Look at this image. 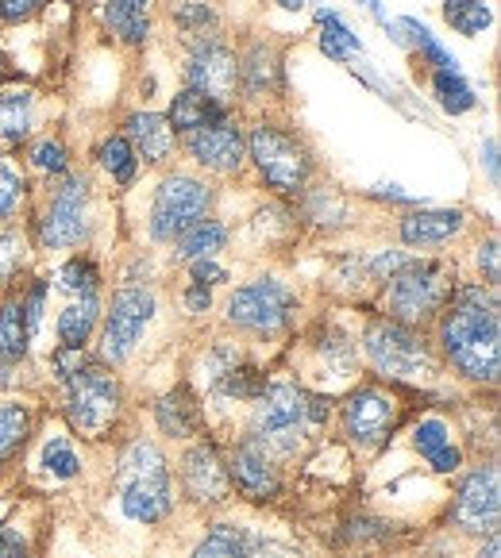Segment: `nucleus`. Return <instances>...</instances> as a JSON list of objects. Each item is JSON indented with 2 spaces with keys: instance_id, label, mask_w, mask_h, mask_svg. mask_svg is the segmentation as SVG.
Listing matches in <instances>:
<instances>
[{
  "instance_id": "1",
  "label": "nucleus",
  "mask_w": 501,
  "mask_h": 558,
  "mask_svg": "<svg viewBox=\"0 0 501 558\" xmlns=\"http://www.w3.org/2000/svg\"><path fill=\"white\" fill-rule=\"evenodd\" d=\"M440 339H444L448 359L455 362L460 374L475 381H498L501 324L493 296H486L482 289H460L444 316Z\"/></svg>"
},
{
  "instance_id": "2",
  "label": "nucleus",
  "mask_w": 501,
  "mask_h": 558,
  "mask_svg": "<svg viewBox=\"0 0 501 558\" xmlns=\"http://www.w3.org/2000/svg\"><path fill=\"white\" fill-rule=\"evenodd\" d=\"M324 420H329V401L324 397L305 393V389L289 386V381L266 386L255 409V439L251 444L263 454H294L301 447L305 432L324 424Z\"/></svg>"
},
{
  "instance_id": "3",
  "label": "nucleus",
  "mask_w": 501,
  "mask_h": 558,
  "mask_svg": "<svg viewBox=\"0 0 501 558\" xmlns=\"http://www.w3.org/2000/svg\"><path fill=\"white\" fill-rule=\"evenodd\" d=\"M120 505L128 512V520H140V524H158V520L170 517L174 497H170V470L166 459L155 444H132L120 459Z\"/></svg>"
},
{
  "instance_id": "4",
  "label": "nucleus",
  "mask_w": 501,
  "mask_h": 558,
  "mask_svg": "<svg viewBox=\"0 0 501 558\" xmlns=\"http://www.w3.org/2000/svg\"><path fill=\"white\" fill-rule=\"evenodd\" d=\"M455 293V270L444 263H402L390 274L386 308L397 324L413 328L425 324L432 313H440L448 296Z\"/></svg>"
},
{
  "instance_id": "5",
  "label": "nucleus",
  "mask_w": 501,
  "mask_h": 558,
  "mask_svg": "<svg viewBox=\"0 0 501 558\" xmlns=\"http://www.w3.org/2000/svg\"><path fill=\"white\" fill-rule=\"evenodd\" d=\"M370 362L379 366V374L397 381H432L436 378V359L413 328L397 320H374L362 336Z\"/></svg>"
},
{
  "instance_id": "6",
  "label": "nucleus",
  "mask_w": 501,
  "mask_h": 558,
  "mask_svg": "<svg viewBox=\"0 0 501 558\" xmlns=\"http://www.w3.org/2000/svg\"><path fill=\"white\" fill-rule=\"evenodd\" d=\"M120 412V386H116L112 369L100 362H82L70 374V420L82 436H105L108 424Z\"/></svg>"
},
{
  "instance_id": "7",
  "label": "nucleus",
  "mask_w": 501,
  "mask_h": 558,
  "mask_svg": "<svg viewBox=\"0 0 501 558\" xmlns=\"http://www.w3.org/2000/svg\"><path fill=\"white\" fill-rule=\"evenodd\" d=\"M208 205H213V193H208L205 181L186 178V173H174L158 185L155 208H151V235L158 243H170V239L186 235L193 223L205 220Z\"/></svg>"
},
{
  "instance_id": "8",
  "label": "nucleus",
  "mask_w": 501,
  "mask_h": 558,
  "mask_svg": "<svg viewBox=\"0 0 501 558\" xmlns=\"http://www.w3.org/2000/svg\"><path fill=\"white\" fill-rule=\"evenodd\" d=\"M247 150H251V158H255L259 173H263L274 190H282V193L301 190L305 178H309V170H312V162H309V155H305L301 143L289 140L286 132H278V128H271V123H259L255 132H251Z\"/></svg>"
},
{
  "instance_id": "9",
  "label": "nucleus",
  "mask_w": 501,
  "mask_h": 558,
  "mask_svg": "<svg viewBox=\"0 0 501 558\" xmlns=\"http://www.w3.org/2000/svg\"><path fill=\"white\" fill-rule=\"evenodd\" d=\"M297 308V296L289 293L282 281H251V286L236 289L228 301V320L236 328L259 331V336H271L289 324Z\"/></svg>"
},
{
  "instance_id": "10",
  "label": "nucleus",
  "mask_w": 501,
  "mask_h": 558,
  "mask_svg": "<svg viewBox=\"0 0 501 558\" xmlns=\"http://www.w3.org/2000/svg\"><path fill=\"white\" fill-rule=\"evenodd\" d=\"M155 316V296L147 289H120L108 304V320H105V359L108 362H123L135 351L143 328Z\"/></svg>"
},
{
  "instance_id": "11",
  "label": "nucleus",
  "mask_w": 501,
  "mask_h": 558,
  "mask_svg": "<svg viewBox=\"0 0 501 558\" xmlns=\"http://www.w3.org/2000/svg\"><path fill=\"white\" fill-rule=\"evenodd\" d=\"M90 235V181L67 178L39 223L43 246H77Z\"/></svg>"
},
{
  "instance_id": "12",
  "label": "nucleus",
  "mask_w": 501,
  "mask_h": 558,
  "mask_svg": "<svg viewBox=\"0 0 501 558\" xmlns=\"http://www.w3.org/2000/svg\"><path fill=\"white\" fill-rule=\"evenodd\" d=\"M452 517H455V524H460L463 532H498V517H501L498 470H493V466L475 470V474L460 485Z\"/></svg>"
},
{
  "instance_id": "13",
  "label": "nucleus",
  "mask_w": 501,
  "mask_h": 558,
  "mask_svg": "<svg viewBox=\"0 0 501 558\" xmlns=\"http://www.w3.org/2000/svg\"><path fill=\"white\" fill-rule=\"evenodd\" d=\"M347 436L359 447H379L397 424V401L382 389H359L344 409Z\"/></svg>"
},
{
  "instance_id": "14",
  "label": "nucleus",
  "mask_w": 501,
  "mask_h": 558,
  "mask_svg": "<svg viewBox=\"0 0 501 558\" xmlns=\"http://www.w3.org/2000/svg\"><path fill=\"white\" fill-rule=\"evenodd\" d=\"M186 77H190V89L205 93V97H213L224 105L239 82V62L224 43H201V47L193 50Z\"/></svg>"
},
{
  "instance_id": "15",
  "label": "nucleus",
  "mask_w": 501,
  "mask_h": 558,
  "mask_svg": "<svg viewBox=\"0 0 501 558\" xmlns=\"http://www.w3.org/2000/svg\"><path fill=\"white\" fill-rule=\"evenodd\" d=\"M181 485H186V493L198 505H216L228 497V466L220 462L213 444H198L186 451V459H181Z\"/></svg>"
},
{
  "instance_id": "16",
  "label": "nucleus",
  "mask_w": 501,
  "mask_h": 558,
  "mask_svg": "<svg viewBox=\"0 0 501 558\" xmlns=\"http://www.w3.org/2000/svg\"><path fill=\"white\" fill-rule=\"evenodd\" d=\"M228 482H236V489L251 501H274L282 489V477L274 470L271 454L259 451L251 439L231 454V466H228Z\"/></svg>"
},
{
  "instance_id": "17",
  "label": "nucleus",
  "mask_w": 501,
  "mask_h": 558,
  "mask_svg": "<svg viewBox=\"0 0 501 558\" xmlns=\"http://www.w3.org/2000/svg\"><path fill=\"white\" fill-rule=\"evenodd\" d=\"M186 143H190V155L216 173H231L243 166V140H239V132L231 123L198 128V132L186 135Z\"/></svg>"
},
{
  "instance_id": "18",
  "label": "nucleus",
  "mask_w": 501,
  "mask_h": 558,
  "mask_svg": "<svg viewBox=\"0 0 501 558\" xmlns=\"http://www.w3.org/2000/svg\"><path fill=\"white\" fill-rule=\"evenodd\" d=\"M123 140L132 143L135 155H143L147 162H166L174 150V128L166 116H155V112H140L128 120V135Z\"/></svg>"
},
{
  "instance_id": "19",
  "label": "nucleus",
  "mask_w": 501,
  "mask_h": 558,
  "mask_svg": "<svg viewBox=\"0 0 501 558\" xmlns=\"http://www.w3.org/2000/svg\"><path fill=\"white\" fill-rule=\"evenodd\" d=\"M170 128L174 132H198V128H213V123H228V112H224V105L220 100H213V97H205V93H198V89H186V93H178L174 97V105H170Z\"/></svg>"
},
{
  "instance_id": "20",
  "label": "nucleus",
  "mask_w": 501,
  "mask_h": 558,
  "mask_svg": "<svg viewBox=\"0 0 501 558\" xmlns=\"http://www.w3.org/2000/svg\"><path fill=\"white\" fill-rule=\"evenodd\" d=\"M155 416L166 436L181 439V436H193V432L201 427V404H198V397L190 393V386H178L158 401Z\"/></svg>"
},
{
  "instance_id": "21",
  "label": "nucleus",
  "mask_w": 501,
  "mask_h": 558,
  "mask_svg": "<svg viewBox=\"0 0 501 558\" xmlns=\"http://www.w3.org/2000/svg\"><path fill=\"white\" fill-rule=\"evenodd\" d=\"M463 213H413L402 220V239L409 246H436L460 235Z\"/></svg>"
},
{
  "instance_id": "22",
  "label": "nucleus",
  "mask_w": 501,
  "mask_h": 558,
  "mask_svg": "<svg viewBox=\"0 0 501 558\" xmlns=\"http://www.w3.org/2000/svg\"><path fill=\"white\" fill-rule=\"evenodd\" d=\"M147 4L151 0H108L105 4V20L123 43H147L151 20H147Z\"/></svg>"
},
{
  "instance_id": "23",
  "label": "nucleus",
  "mask_w": 501,
  "mask_h": 558,
  "mask_svg": "<svg viewBox=\"0 0 501 558\" xmlns=\"http://www.w3.org/2000/svg\"><path fill=\"white\" fill-rule=\"evenodd\" d=\"M32 128V93L27 89H4L0 93V143L16 147Z\"/></svg>"
},
{
  "instance_id": "24",
  "label": "nucleus",
  "mask_w": 501,
  "mask_h": 558,
  "mask_svg": "<svg viewBox=\"0 0 501 558\" xmlns=\"http://www.w3.org/2000/svg\"><path fill=\"white\" fill-rule=\"evenodd\" d=\"M417 451L425 454V459L432 462V470H440V474L460 470V451L452 447V436H448V427L440 424V420H425V424L417 427Z\"/></svg>"
},
{
  "instance_id": "25",
  "label": "nucleus",
  "mask_w": 501,
  "mask_h": 558,
  "mask_svg": "<svg viewBox=\"0 0 501 558\" xmlns=\"http://www.w3.org/2000/svg\"><path fill=\"white\" fill-rule=\"evenodd\" d=\"M239 77H243V85H247V93H251V97L274 93V89H278V77H282L278 50H274V47H255L251 54H247L243 66H239Z\"/></svg>"
},
{
  "instance_id": "26",
  "label": "nucleus",
  "mask_w": 501,
  "mask_h": 558,
  "mask_svg": "<svg viewBox=\"0 0 501 558\" xmlns=\"http://www.w3.org/2000/svg\"><path fill=\"white\" fill-rule=\"evenodd\" d=\"M97 313H100V304L97 296H82L77 304H70L67 313L58 316V339H62V347H70V351H82L85 339H90L93 324H97Z\"/></svg>"
},
{
  "instance_id": "27",
  "label": "nucleus",
  "mask_w": 501,
  "mask_h": 558,
  "mask_svg": "<svg viewBox=\"0 0 501 558\" xmlns=\"http://www.w3.org/2000/svg\"><path fill=\"white\" fill-rule=\"evenodd\" d=\"M27 316L20 301L0 304V362H20L27 351Z\"/></svg>"
},
{
  "instance_id": "28",
  "label": "nucleus",
  "mask_w": 501,
  "mask_h": 558,
  "mask_svg": "<svg viewBox=\"0 0 501 558\" xmlns=\"http://www.w3.org/2000/svg\"><path fill=\"white\" fill-rule=\"evenodd\" d=\"M224 239H228V231H224L220 223L201 220V223H193L186 235H178V255L190 258V263H198V258H213L224 246Z\"/></svg>"
},
{
  "instance_id": "29",
  "label": "nucleus",
  "mask_w": 501,
  "mask_h": 558,
  "mask_svg": "<svg viewBox=\"0 0 501 558\" xmlns=\"http://www.w3.org/2000/svg\"><path fill=\"white\" fill-rule=\"evenodd\" d=\"M193 558H247V535L236 524H213Z\"/></svg>"
},
{
  "instance_id": "30",
  "label": "nucleus",
  "mask_w": 501,
  "mask_h": 558,
  "mask_svg": "<svg viewBox=\"0 0 501 558\" xmlns=\"http://www.w3.org/2000/svg\"><path fill=\"white\" fill-rule=\"evenodd\" d=\"M27 432H32V412L24 404H0V462L24 447Z\"/></svg>"
},
{
  "instance_id": "31",
  "label": "nucleus",
  "mask_w": 501,
  "mask_h": 558,
  "mask_svg": "<svg viewBox=\"0 0 501 558\" xmlns=\"http://www.w3.org/2000/svg\"><path fill=\"white\" fill-rule=\"evenodd\" d=\"M432 89L444 112L460 116V112H467V108H475V93H470V85L460 77V70H436Z\"/></svg>"
},
{
  "instance_id": "32",
  "label": "nucleus",
  "mask_w": 501,
  "mask_h": 558,
  "mask_svg": "<svg viewBox=\"0 0 501 558\" xmlns=\"http://www.w3.org/2000/svg\"><path fill=\"white\" fill-rule=\"evenodd\" d=\"M266 389V374L255 366H228L220 374V393L236 401H259Z\"/></svg>"
},
{
  "instance_id": "33",
  "label": "nucleus",
  "mask_w": 501,
  "mask_h": 558,
  "mask_svg": "<svg viewBox=\"0 0 501 558\" xmlns=\"http://www.w3.org/2000/svg\"><path fill=\"white\" fill-rule=\"evenodd\" d=\"M444 16H448V24L463 35H478L482 27H490V9H486V0H448Z\"/></svg>"
},
{
  "instance_id": "34",
  "label": "nucleus",
  "mask_w": 501,
  "mask_h": 558,
  "mask_svg": "<svg viewBox=\"0 0 501 558\" xmlns=\"http://www.w3.org/2000/svg\"><path fill=\"white\" fill-rule=\"evenodd\" d=\"M100 166H105L108 173H112L116 181H132V173H135V150H132V143L123 140V135H112V140H105L100 143Z\"/></svg>"
},
{
  "instance_id": "35",
  "label": "nucleus",
  "mask_w": 501,
  "mask_h": 558,
  "mask_svg": "<svg viewBox=\"0 0 501 558\" xmlns=\"http://www.w3.org/2000/svg\"><path fill=\"white\" fill-rule=\"evenodd\" d=\"M170 12H174V20H178V24L186 27L190 35L216 27V12L208 9V0H170Z\"/></svg>"
},
{
  "instance_id": "36",
  "label": "nucleus",
  "mask_w": 501,
  "mask_h": 558,
  "mask_svg": "<svg viewBox=\"0 0 501 558\" xmlns=\"http://www.w3.org/2000/svg\"><path fill=\"white\" fill-rule=\"evenodd\" d=\"M321 24H324V35H321V47L329 50L332 58H347L359 50V35H351L344 24H339V16H332V12H321Z\"/></svg>"
},
{
  "instance_id": "37",
  "label": "nucleus",
  "mask_w": 501,
  "mask_h": 558,
  "mask_svg": "<svg viewBox=\"0 0 501 558\" xmlns=\"http://www.w3.org/2000/svg\"><path fill=\"white\" fill-rule=\"evenodd\" d=\"M43 466L55 477H74L77 470H82V462H77V451L67 439H50V444L43 447Z\"/></svg>"
},
{
  "instance_id": "38",
  "label": "nucleus",
  "mask_w": 501,
  "mask_h": 558,
  "mask_svg": "<svg viewBox=\"0 0 501 558\" xmlns=\"http://www.w3.org/2000/svg\"><path fill=\"white\" fill-rule=\"evenodd\" d=\"M58 286L67 289V293H85V296H90L93 289H97V270H93V263L74 258V263L62 266V274H58Z\"/></svg>"
},
{
  "instance_id": "39",
  "label": "nucleus",
  "mask_w": 501,
  "mask_h": 558,
  "mask_svg": "<svg viewBox=\"0 0 501 558\" xmlns=\"http://www.w3.org/2000/svg\"><path fill=\"white\" fill-rule=\"evenodd\" d=\"M20 197H24V178L9 162H0V220L16 213Z\"/></svg>"
},
{
  "instance_id": "40",
  "label": "nucleus",
  "mask_w": 501,
  "mask_h": 558,
  "mask_svg": "<svg viewBox=\"0 0 501 558\" xmlns=\"http://www.w3.org/2000/svg\"><path fill=\"white\" fill-rule=\"evenodd\" d=\"M32 162L39 166V170H47V173H62V170H67V150H62V143H58V140H43V143H35Z\"/></svg>"
},
{
  "instance_id": "41",
  "label": "nucleus",
  "mask_w": 501,
  "mask_h": 558,
  "mask_svg": "<svg viewBox=\"0 0 501 558\" xmlns=\"http://www.w3.org/2000/svg\"><path fill=\"white\" fill-rule=\"evenodd\" d=\"M24 263V239L16 231H0V278H9Z\"/></svg>"
},
{
  "instance_id": "42",
  "label": "nucleus",
  "mask_w": 501,
  "mask_h": 558,
  "mask_svg": "<svg viewBox=\"0 0 501 558\" xmlns=\"http://www.w3.org/2000/svg\"><path fill=\"white\" fill-rule=\"evenodd\" d=\"M224 278H228V274H224L216 263H208V258H198V263H193V281H198V286H216V281H224Z\"/></svg>"
},
{
  "instance_id": "43",
  "label": "nucleus",
  "mask_w": 501,
  "mask_h": 558,
  "mask_svg": "<svg viewBox=\"0 0 501 558\" xmlns=\"http://www.w3.org/2000/svg\"><path fill=\"white\" fill-rule=\"evenodd\" d=\"M39 9V0H0V16L4 20H24Z\"/></svg>"
},
{
  "instance_id": "44",
  "label": "nucleus",
  "mask_w": 501,
  "mask_h": 558,
  "mask_svg": "<svg viewBox=\"0 0 501 558\" xmlns=\"http://www.w3.org/2000/svg\"><path fill=\"white\" fill-rule=\"evenodd\" d=\"M478 266L486 270V281H498L501 278V274H498V243H493V239L482 246V251H478Z\"/></svg>"
},
{
  "instance_id": "45",
  "label": "nucleus",
  "mask_w": 501,
  "mask_h": 558,
  "mask_svg": "<svg viewBox=\"0 0 501 558\" xmlns=\"http://www.w3.org/2000/svg\"><path fill=\"white\" fill-rule=\"evenodd\" d=\"M0 558H27L24 539H16L12 532H0Z\"/></svg>"
},
{
  "instance_id": "46",
  "label": "nucleus",
  "mask_w": 501,
  "mask_h": 558,
  "mask_svg": "<svg viewBox=\"0 0 501 558\" xmlns=\"http://www.w3.org/2000/svg\"><path fill=\"white\" fill-rule=\"evenodd\" d=\"M186 304H190V313H205L208 304H213V296H208L205 286H193L190 293H186Z\"/></svg>"
},
{
  "instance_id": "47",
  "label": "nucleus",
  "mask_w": 501,
  "mask_h": 558,
  "mask_svg": "<svg viewBox=\"0 0 501 558\" xmlns=\"http://www.w3.org/2000/svg\"><path fill=\"white\" fill-rule=\"evenodd\" d=\"M486 166H490V178L498 181V143H486Z\"/></svg>"
},
{
  "instance_id": "48",
  "label": "nucleus",
  "mask_w": 501,
  "mask_h": 558,
  "mask_svg": "<svg viewBox=\"0 0 501 558\" xmlns=\"http://www.w3.org/2000/svg\"><path fill=\"white\" fill-rule=\"evenodd\" d=\"M478 558H498V532H490V539H486V550H478Z\"/></svg>"
},
{
  "instance_id": "49",
  "label": "nucleus",
  "mask_w": 501,
  "mask_h": 558,
  "mask_svg": "<svg viewBox=\"0 0 501 558\" xmlns=\"http://www.w3.org/2000/svg\"><path fill=\"white\" fill-rule=\"evenodd\" d=\"M278 4H282V9H289V12H297L305 4V0H278Z\"/></svg>"
},
{
  "instance_id": "50",
  "label": "nucleus",
  "mask_w": 501,
  "mask_h": 558,
  "mask_svg": "<svg viewBox=\"0 0 501 558\" xmlns=\"http://www.w3.org/2000/svg\"><path fill=\"white\" fill-rule=\"evenodd\" d=\"M367 9L374 12V16H382V0H367Z\"/></svg>"
}]
</instances>
